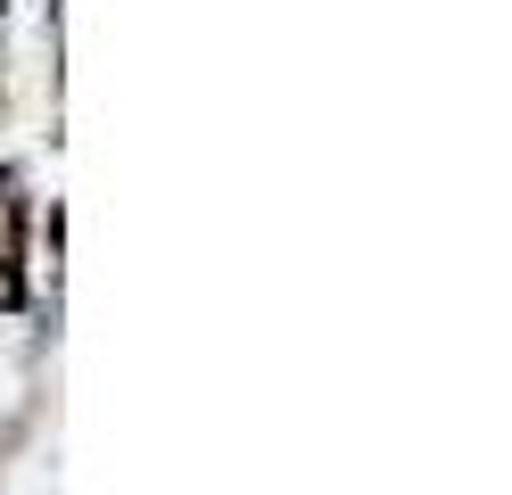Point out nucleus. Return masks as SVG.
<instances>
[{"instance_id": "1", "label": "nucleus", "mask_w": 512, "mask_h": 495, "mask_svg": "<svg viewBox=\"0 0 512 495\" xmlns=\"http://www.w3.org/2000/svg\"><path fill=\"white\" fill-rule=\"evenodd\" d=\"M25 240H34V207L17 190L0 207V314H25Z\"/></svg>"}, {"instance_id": "2", "label": "nucleus", "mask_w": 512, "mask_h": 495, "mask_svg": "<svg viewBox=\"0 0 512 495\" xmlns=\"http://www.w3.org/2000/svg\"><path fill=\"white\" fill-rule=\"evenodd\" d=\"M34 231H42V256H50V281H58V256H67V207L50 198V215H42Z\"/></svg>"}, {"instance_id": "3", "label": "nucleus", "mask_w": 512, "mask_h": 495, "mask_svg": "<svg viewBox=\"0 0 512 495\" xmlns=\"http://www.w3.org/2000/svg\"><path fill=\"white\" fill-rule=\"evenodd\" d=\"M17 190H25V174H17V165H9V157H0V207H9V198H17Z\"/></svg>"}, {"instance_id": "4", "label": "nucleus", "mask_w": 512, "mask_h": 495, "mask_svg": "<svg viewBox=\"0 0 512 495\" xmlns=\"http://www.w3.org/2000/svg\"><path fill=\"white\" fill-rule=\"evenodd\" d=\"M0 66H9V0H0ZM0 91H9V83H0Z\"/></svg>"}]
</instances>
